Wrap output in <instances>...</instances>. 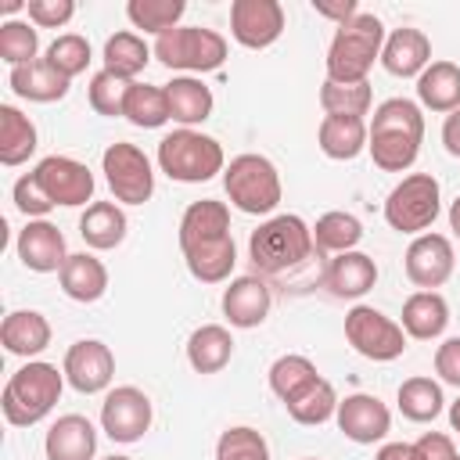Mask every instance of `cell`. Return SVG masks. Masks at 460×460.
I'll list each match as a JSON object with an SVG mask.
<instances>
[{
	"mask_svg": "<svg viewBox=\"0 0 460 460\" xmlns=\"http://www.w3.org/2000/svg\"><path fill=\"white\" fill-rule=\"evenodd\" d=\"M223 190H226L230 205L244 216H270L284 198L277 165L255 151L230 158V165L223 169Z\"/></svg>",
	"mask_w": 460,
	"mask_h": 460,
	"instance_id": "cell-6",
	"label": "cell"
},
{
	"mask_svg": "<svg viewBox=\"0 0 460 460\" xmlns=\"http://www.w3.org/2000/svg\"><path fill=\"white\" fill-rule=\"evenodd\" d=\"M165 101H169V119L180 122L183 129L201 126L216 108V97L201 83V75H172V83H165Z\"/></svg>",
	"mask_w": 460,
	"mask_h": 460,
	"instance_id": "cell-24",
	"label": "cell"
},
{
	"mask_svg": "<svg viewBox=\"0 0 460 460\" xmlns=\"http://www.w3.org/2000/svg\"><path fill=\"white\" fill-rule=\"evenodd\" d=\"M284 32L280 0H234L230 4V36L248 50H266Z\"/></svg>",
	"mask_w": 460,
	"mask_h": 460,
	"instance_id": "cell-15",
	"label": "cell"
},
{
	"mask_svg": "<svg viewBox=\"0 0 460 460\" xmlns=\"http://www.w3.org/2000/svg\"><path fill=\"white\" fill-rule=\"evenodd\" d=\"M435 374L442 385L460 388V338H446L435 349Z\"/></svg>",
	"mask_w": 460,
	"mask_h": 460,
	"instance_id": "cell-48",
	"label": "cell"
},
{
	"mask_svg": "<svg viewBox=\"0 0 460 460\" xmlns=\"http://www.w3.org/2000/svg\"><path fill=\"white\" fill-rule=\"evenodd\" d=\"M36 54H40V32H36L32 22H22V18L0 22V58H4L11 68L32 65Z\"/></svg>",
	"mask_w": 460,
	"mask_h": 460,
	"instance_id": "cell-42",
	"label": "cell"
},
{
	"mask_svg": "<svg viewBox=\"0 0 460 460\" xmlns=\"http://www.w3.org/2000/svg\"><path fill=\"white\" fill-rule=\"evenodd\" d=\"M155 420V406L147 399V392H140L137 385H119V388H108L104 392V402H101V431L111 438V442H140L147 435Z\"/></svg>",
	"mask_w": 460,
	"mask_h": 460,
	"instance_id": "cell-11",
	"label": "cell"
},
{
	"mask_svg": "<svg viewBox=\"0 0 460 460\" xmlns=\"http://www.w3.org/2000/svg\"><path fill=\"white\" fill-rule=\"evenodd\" d=\"M32 176L40 180V187L47 190V198L54 205H65V208H75V205H86L93 201V172L72 158V155H47L36 162Z\"/></svg>",
	"mask_w": 460,
	"mask_h": 460,
	"instance_id": "cell-12",
	"label": "cell"
},
{
	"mask_svg": "<svg viewBox=\"0 0 460 460\" xmlns=\"http://www.w3.org/2000/svg\"><path fill=\"white\" fill-rule=\"evenodd\" d=\"M442 212V187L431 172L402 176L385 198V223L399 234H424Z\"/></svg>",
	"mask_w": 460,
	"mask_h": 460,
	"instance_id": "cell-8",
	"label": "cell"
},
{
	"mask_svg": "<svg viewBox=\"0 0 460 460\" xmlns=\"http://www.w3.org/2000/svg\"><path fill=\"white\" fill-rule=\"evenodd\" d=\"M180 252H183V262H187L190 277L201 280V284H223V280H230L234 262H237L234 234L205 237V241H194V244H187Z\"/></svg>",
	"mask_w": 460,
	"mask_h": 460,
	"instance_id": "cell-21",
	"label": "cell"
},
{
	"mask_svg": "<svg viewBox=\"0 0 460 460\" xmlns=\"http://www.w3.org/2000/svg\"><path fill=\"white\" fill-rule=\"evenodd\" d=\"M151 47L144 43V36H137V32H129V29H122V32H111L108 40H104V68L108 72H115L119 79H137L144 68H147V61H151Z\"/></svg>",
	"mask_w": 460,
	"mask_h": 460,
	"instance_id": "cell-34",
	"label": "cell"
},
{
	"mask_svg": "<svg viewBox=\"0 0 460 460\" xmlns=\"http://www.w3.org/2000/svg\"><path fill=\"white\" fill-rule=\"evenodd\" d=\"M367 151L381 172H406L424 140V111L410 97H388L374 108V119L367 122Z\"/></svg>",
	"mask_w": 460,
	"mask_h": 460,
	"instance_id": "cell-1",
	"label": "cell"
},
{
	"mask_svg": "<svg viewBox=\"0 0 460 460\" xmlns=\"http://www.w3.org/2000/svg\"><path fill=\"white\" fill-rule=\"evenodd\" d=\"M442 144H446V151L453 158H460V108L446 115V122H442Z\"/></svg>",
	"mask_w": 460,
	"mask_h": 460,
	"instance_id": "cell-51",
	"label": "cell"
},
{
	"mask_svg": "<svg viewBox=\"0 0 460 460\" xmlns=\"http://www.w3.org/2000/svg\"><path fill=\"white\" fill-rule=\"evenodd\" d=\"M101 460H133V456H119V453H111V456H101Z\"/></svg>",
	"mask_w": 460,
	"mask_h": 460,
	"instance_id": "cell-56",
	"label": "cell"
},
{
	"mask_svg": "<svg viewBox=\"0 0 460 460\" xmlns=\"http://www.w3.org/2000/svg\"><path fill=\"white\" fill-rule=\"evenodd\" d=\"M234 356V334L223 323H201L187 338V363L194 374H219Z\"/></svg>",
	"mask_w": 460,
	"mask_h": 460,
	"instance_id": "cell-30",
	"label": "cell"
},
{
	"mask_svg": "<svg viewBox=\"0 0 460 460\" xmlns=\"http://www.w3.org/2000/svg\"><path fill=\"white\" fill-rule=\"evenodd\" d=\"M61 388H65V370H58L54 363H43V359H29L25 367H18L7 377L0 410L11 428H32L58 406Z\"/></svg>",
	"mask_w": 460,
	"mask_h": 460,
	"instance_id": "cell-2",
	"label": "cell"
},
{
	"mask_svg": "<svg viewBox=\"0 0 460 460\" xmlns=\"http://www.w3.org/2000/svg\"><path fill=\"white\" fill-rule=\"evenodd\" d=\"M11 201H14V208H18L25 219H47V212L54 208V201L47 198V190L40 187V180H36L32 172H25V176L14 180Z\"/></svg>",
	"mask_w": 460,
	"mask_h": 460,
	"instance_id": "cell-46",
	"label": "cell"
},
{
	"mask_svg": "<svg viewBox=\"0 0 460 460\" xmlns=\"http://www.w3.org/2000/svg\"><path fill=\"white\" fill-rule=\"evenodd\" d=\"M381 65L395 79H417L431 65V40L413 25H399L385 36Z\"/></svg>",
	"mask_w": 460,
	"mask_h": 460,
	"instance_id": "cell-19",
	"label": "cell"
},
{
	"mask_svg": "<svg viewBox=\"0 0 460 460\" xmlns=\"http://www.w3.org/2000/svg\"><path fill=\"white\" fill-rule=\"evenodd\" d=\"M417 101L428 111L449 115L460 108V65L453 61H431L417 75Z\"/></svg>",
	"mask_w": 460,
	"mask_h": 460,
	"instance_id": "cell-31",
	"label": "cell"
},
{
	"mask_svg": "<svg viewBox=\"0 0 460 460\" xmlns=\"http://www.w3.org/2000/svg\"><path fill=\"white\" fill-rule=\"evenodd\" d=\"M338 392H334V385L327 381V377H316L298 399H291V402H284V410H288V417L295 420V424H305V428H316V424H327L334 413H338Z\"/></svg>",
	"mask_w": 460,
	"mask_h": 460,
	"instance_id": "cell-39",
	"label": "cell"
},
{
	"mask_svg": "<svg viewBox=\"0 0 460 460\" xmlns=\"http://www.w3.org/2000/svg\"><path fill=\"white\" fill-rule=\"evenodd\" d=\"M449 230L460 237V194L453 198V205H449Z\"/></svg>",
	"mask_w": 460,
	"mask_h": 460,
	"instance_id": "cell-53",
	"label": "cell"
},
{
	"mask_svg": "<svg viewBox=\"0 0 460 460\" xmlns=\"http://www.w3.org/2000/svg\"><path fill=\"white\" fill-rule=\"evenodd\" d=\"M334 424H338V431H341L349 442H356V446H374V442H381V438L392 431V413H388V406H385L377 395H370V392H352V395H345V399L338 402Z\"/></svg>",
	"mask_w": 460,
	"mask_h": 460,
	"instance_id": "cell-16",
	"label": "cell"
},
{
	"mask_svg": "<svg viewBox=\"0 0 460 460\" xmlns=\"http://www.w3.org/2000/svg\"><path fill=\"white\" fill-rule=\"evenodd\" d=\"M101 172L108 180V190L119 205H144L155 194V169L151 158L129 144V140H115L104 147L101 155Z\"/></svg>",
	"mask_w": 460,
	"mask_h": 460,
	"instance_id": "cell-9",
	"label": "cell"
},
{
	"mask_svg": "<svg viewBox=\"0 0 460 460\" xmlns=\"http://www.w3.org/2000/svg\"><path fill=\"white\" fill-rule=\"evenodd\" d=\"M270 392L280 399V402H291V399H298L316 377H320V370H316V363L309 359V356H298V352H288V356H277L273 363H270Z\"/></svg>",
	"mask_w": 460,
	"mask_h": 460,
	"instance_id": "cell-37",
	"label": "cell"
},
{
	"mask_svg": "<svg viewBox=\"0 0 460 460\" xmlns=\"http://www.w3.org/2000/svg\"><path fill=\"white\" fill-rule=\"evenodd\" d=\"M0 345L22 359L40 356L50 345V320L36 309H14L0 323Z\"/></svg>",
	"mask_w": 460,
	"mask_h": 460,
	"instance_id": "cell-25",
	"label": "cell"
},
{
	"mask_svg": "<svg viewBox=\"0 0 460 460\" xmlns=\"http://www.w3.org/2000/svg\"><path fill=\"white\" fill-rule=\"evenodd\" d=\"M216 460H273V456H270V446H266L262 431H255L248 424H234L219 435Z\"/></svg>",
	"mask_w": 460,
	"mask_h": 460,
	"instance_id": "cell-45",
	"label": "cell"
},
{
	"mask_svg": "<svg viewBox=\"0 0 460 460\" xmlns=\"http://www.w3.org/2000/svg\"><path fill=\"white\" fill-rule=\"evenodd\" d=\"M395 402H399V413L413 424H428L446 410V395L435 377H406L395 392Z\"/></svg>",
	"mask_w": 460,
	"mask_h": 460,
	"instance_id": "cell-36",
	"label": "cell"
},
{
	"mask_svg": "<svg viewBox=\"0 0 460 460\" xmlns=\"http://www.w3.org/2000/svg\"><path fill=\"white\" fill-rule=\"evenodd\" d=\"M126 230H129V219H126L119 201H90L86 212L79 216V237L93 252L119 248L126 241Z\"/></svg>",
	"mask_w": 460,
	"mask_h": 460,
	"instance_id": "cell-26",
	"label": "cell"
},
{
	"mask_svg": "<svg viewBox=\"0 0 460 460\" xmlns=\"http://www.w3.org/2000/svg\"><path fill=\"white\" fill-rule=\"evenodd\" d=\"M402 270L413 288L435 291L442 288L456 270V252L446 234H417L402 255Z\"/></svg>",
	"mask_w": 460,
	"mask_h": 460,
	"instance_id": "cell-14",
	"label": "cell"
},
{
	"mask_svg": "<svg viewBox=\"0 0 460 460\" xmlns=\"http://www.w3.org/2000/svg\"><path fill=\"white\" fill-rule=\"evenodd\" d=\"M313 11L320 18H331L334 25H345L349 18L359 14V4L356 0H313Z\"/></svg>",
	"mask_w": 460,
	"mask_h": 460,
	"instance_id": "cell-50",
	"label": "cell"
},
{
	"mask_svg": "<svg viewBox=\"0 0 460 460\" xmlns=\"http://www.w3.org/2000/svg\"><path fill=\"white\" fill-rule=\"evenodd\" d=\"M43 453H47V460H93L97 428L83 413H65L47 428Z\"/></svg>",
	"mask_w": 460,
	"mask_h": 460,
	"instance_id": "cell-20",
	"label": "cell"
},
{
	"mask_svg": "<svg viewBox=\"0 0 460 460\" xmlns=\"http://www.w3.org/2000/svg\"><path fill=\"white\" fill-rule=\"evenodd\" d=\"M122 119L137 129H158L169 122V101H165V86H151V83H133L126 93V108Z\"/></svg>",
	"mask_w": 460,
	"mask_h": 460,
	"instance_id": "cell-38",
	"label": "cell"
},
{
	"mask_svg": "<svg viewBox=\"0 0 460 460\" xmlns=\"http://www.w3.org/2000/svg\"><path fill=\"white\" fill-rule=\"evenodd\" d=\"M61 370L79 395H97L108 392L115 381V352L101 338H79L68 345Z\"/></svg>",
	"mask_w": 460,
	"mask_h": 460,
	"instance_id": "cell-13",
	"label": "cell"
},
{
	"mask_svg": "<svg viewBox=\"0 0 460 460\" xmlns=\"http://www.w3.org/2000/svg\"><path fill=\"white\" fill-rule=\"evenodd\" d=\"M129 79H119L115 72L101 68L90 75V86H86V97H90V108L104 119H119L122 108H126V93H129Z\"/></svg>",
	"mask_w": 460,
	"mask_h": 460,
	"instance_id": "cell-44",
	"label": "cell"
},
{
	"mask_svg": "<svg viewBox=\"0 0 460 460\" xmlns=\"http://www.w3.org/2000/svg\"><path fill=\"white\" fill-rule=\"evenodd\" d=\"M158 169L176 183H205L226 169L223 144L201 129H172L158 140Z\"/></svg>",
	"mask_w": 460,
	"mask_h": 460,
	"instance_id": "cell-5",
	"label": "cell"
},
{
	"mask_svg": "<svg viewBox=\"0 0 460 460\" xmlns=\"http://www.w3.org/2000/svg\"><path fill=\"white\" fill-rule=\"evenodd\" d=\"M453 460H460V453H456V456H453Z\"/></svg>",
	"mask_w": 460,
	"mask_h": 460,
	"instance_id": "cell-58",
	"label": "cell"
},
{
	"mask_svg": "<svg viewBox=\"0 0 460 460\" xmlns=\"http://www.w3.org/2000/svg\"><path fill=\"white\" fill-rule=\"evenodd\" d=\"M18 11H25L22 0H7V4H4V14H18Z\"/></svg>",
	"mask_w": 460,
	"mask_h": 460,
	"instance_id": "cell-55",
	"label": "cell"
},
{
	"mask_svg": "<svg viewBox=\"0 0 460 460\" xmlns=\"http://www.w3.org/2000/svg\"><path fill=\"white\" fill-rule=\"evenodd\" d=\"M363 241V223L352 212H323L313 226V248L320 255H341V252H356V244Z\"/></svg>",
	"mask_w": 460,
	"mask_h": 460,
	"instance_id": "cell-35",
	"label": "cell"
},
{
	"mask_svg": "<svg viewBox=\"0 0 460 460\" xmlns=\"http://www.w3.org/2000/svg\"><path fill=\"white\" fill-rule=\"evenodd\" d=\"M270 305H273V295H270L262 277H252V273L248 277H234L223 288V316H226L230 327L252 331V327L266 323Z\"/></svg>",
	"mask_w": 460,
	"mask_h": 460,
	"instance_id": "cell-18",
	"label": "cell"
},
{
	"mask_svg": "<svg viewBox=\"0 0 460 460\" xmlns=\"http://www.w3.org/2000/svg\"><path fill=\"white\" fill-rule=\"evenodd\" d=\"M183 11H187L183 0H129V4H126V18L133 22V29H144V32H151L155 40H158L162 32L176 29L180 18H183Z\"/></svg>",
	"mask_w": 460,
	"mask_h": 460,
	"instance_id": "cell-40",
	"label": "cell"
},
{
	"mask_svg": "<svg viewBox=\"0 0 460 460\" xmlns=\"http://www.w3.org/2000/svg\"><path fill=\"white\" fill-rule=\"evenodd\" d=\"M367 119H349V115H323L316 129V144L331 162H352L356 155L367 151Z\"/></svg>",
	"mask_w": 460,
	"mask_h": 460,
	"instance_id": "cell-29",
	"label": "cell"
},
{
	"mask_svg": "<svg viewBox=\"0 0 460 460\" xmlns=\"http://www.w3.org/2000/svg\"><path fill=\"white\" fill-rule=\"evenodd\" d=\"M413 446H417L420 460H453L456 456V446H453V438L446 431H424Z\"/></svg>",
	"mask_w": 460,
	"mask_h": 460,
	"instance_id": "cell-49",
	"label": "cell"
},
{
	"mask_svg": "<svg viewBox=\"0 0 460 460\" xmlns=\"http://www.w3.org/2000/svg\"><path fill=\"white\" fill-rule=\"evenodd\" d=\"M43 58H47L65 79H75V75H83L86 65L93 61V50H90V40H86V36H79V32H61V36L47 47Z\"/></svg>",
	"mask_w": 460,
	"mask_h": 460,
	"instance_id": "cell-43",
	"label": "cell"
},
{
	"mask_svg": "<svg viewBox=\"0 0 460 460\" xmlns=\"http://www.w3.org/2000/svg\"><path fill=\"white\" fill-rule=\"evenodd\" d=\"M374 284H377V262L359 248L334 255L327 266V277H323V288L334 298H363Z\"/></svg>",
	"mask_w": 460,
	"mask_h": 460,
	"instance_id": "cell-22",
	"label": "cell"
},
{
	"mask_svg": "<svg viewBox=\"0 0 460 460\" xmlns=\"http://www.w3.org/2000/svg\"><path fill=\"white\" fill-rule=\"evenodd\" d=\"M370 83H331L323 79L320 86V108L327 115H349V119H363L370 111Z\"/></svg>",
	"mask_w": 460,
	"mask_h": 460,
	"instance_id": "cell-41",
	"label": "cell"
},
{
	"mask_svg": "<svg viewBox=\"0 0 460 460\" xmlns=\"http://www.w3.org/2000/svg\"><path fill=\"white\" fill-rule=\"evenodd\" d=\"M399 323H402L406 338H417V341L442 338V331L449 327V302L438 291H413L402 302V320Z\"/></svg>",
	"mask_w": 460,
	"mask_h": 460,
	"instance_id": "cell-28",
	"label": "cell"
},
{
	"mask_svg": "<svg viewBox=\"0 0 460 460\" xmlns=\"http://www.w3.org/2000/svg\"><path fill=\"white\" fill-rule=\"evenodd\" d=\"M449 428L460 435V399H456V402H449Z\"/></svg>",
	"mask_w": 460,
	"mask_h": 460,
	"instance_id": "cell-54",
	"label": "cell"
},
{
	"mask_svg": "<svg viewBox=\"0 0 460 460\" xmlns=\"http://www.w3.org/2000/svg\"><path fill=\"white\" fill-rule=\"evenodd\" d=\"M374 460H420V453L413 442H385Z\"/></svg>",
	"mask_w": 460,
	"mask_h": 460,
	"instance_id": "cell-52",
	"label": "cell"
},
{
	"mask_svg": "<svg viewBox=\"0 0 460 460\" xmlns=\"http://www.w3.org/2000/svg\"><path fill=\"white\" fill-rule=\"evenodd\" d=\"M7 86H11L22 101H32V104H54V101L68 97L72 79H65V75H61L47 58H36L32 65L11 68Z\"/></svg>",
	"mask_w": 460,
	"mask_h": 460,
	"instance_id": "cell-23",
	"label": "cell"
},
{
	"mask_svg": "<svg viewBox=\"0 0 460 460\" xmlns=\"http://www.w3.org/2000/svg\"><path fill=\"white\" fill-rule=\"evenodd\" d=\"M40 147V137H36V126L32 119L14 108V104H0V162L7 169L29 162Z\"/></svg>",
	"mask_w": 460,
	"mask_h": 460,
	"instance_id": "cell-32",
	"label": "cell"
},
{
	"mask_svg": "<svg viewBox=\"0 0 460 460\" xmlns=\"http://www.w3.org/2000/svg\"><path fill=\"white\" fill-rule=\"evenodd\" d=\"M302 460H320V456H302Z\"/></svg>",
	"mask_w": 460,
	"mask_h": 460,
	"instance_id": "cell-57",
	"label": "cell"
},
{
	"mask_svg": "<svg viewBox=\"0 0 460 460\" xmlns=\"http://www.w3.org/2000/svg\"><path fill=\"white\" fill-rule=\"evenodd\" d=\"M345 341L374 363H392L406 352V331L402 323H395L392 316H385L374 305H352L345 313Z\"/></svg>",
	"mask_w": 460,
	"mask_h": 460,
	"instance_id": "cell-10",
	"label": "cell"
},
{
	"mask_svg": "<svg viewBox=\"0 0 460 460\" xmlns=\"http://www.w3.org/2000/svg\"><path fill=\"white\" fill-rule=\"evenodd\" d=\"M385 25L377 14L359 11L345 25L334 29L327 47V79L331 83H367L374 61H381Z\"/></svg>",
	"mask_w": 460,
	"mask_h": 460,
	"instance_id": "cell-3",
	"label": "cell"
},
{
	"mask_svg": "<svg viewBox=\"0 0 460 460\" xmlns=\"http://www.w3.org/2000/svg\"><path fill=\"white\" fill-rule=\"evenodd\" d=\"M151 50L165 68L187 72V75L216 72L226 61V40L205 25H176L169 32H162Z\"/></svg>",
	"mask_w": 460,
	"mask_h": 460,
	"instance_id": "cell-7",
	"label": "cell"
},
{
	"mask_svg": "<svg viewBox=\"0 0 460 460\" xmlns=\"http://www.w3.org/2000/svg\"><path fill=\"white\" fill-rule=\"evenodd\" d=\"M313 252H316L313 248V226L302 216H295V212L270 216L248 237V255H252L255 270L259 273H270V277L302 266Z\"/></svg>",
	"mask_w": 460,
	"mask_h": 460,
	"instance_id": "cell-4",
	"label": "cell"
},
{
	"mask_svg": "<svg viewBox=\"0 0 460 460\" xmlns=\"http://www.w3.org/2000/svg\"><path fill=\"white\" fill-rule=\"evenodd\" d=\"M219 234H230V208L226 201H216V198H201V201H190L180 216V248L194 244V241H205V237H219Z\"/></svg>",
	"mask_w": 460,
	"mask_h": 460,
	"instance_id": "cell-33",
	"label": "cell"
},
{
	"mask_svg": "<svg viewBox=\"0 0 460 460\" xmlns=\"http://www.w3.org/2000/svg\"><path fill=\"white\" fill-rule=\"evenodd\" d=\"M14 252H18L22 266L32 270V273H61V266L72 255L68 244H65V234L50 219H29L18 230Z\"/></svg>",
	"mask_w": 460,
	"mask_h": 460,
	"instance_id": "cell-17",
	"label": "cell"
},
{
	"mask_svg": "<svg viewBox=\"0 0 460 460\" xmlns=\"http://www.w3.org/2000/svg\"><path fill=\"white\" fill-rule=\"evenodd\" d=\"M58 280H61V291L83 305L104 298V291H108V270L93 252H72L68 262L61 266Z\"/></svg>",
	"mask_w": 460,
	"mask_h": 460,
	"instance_id": "cell-27",
	"label": "cell"
},
{
	"mask_svg": "<svg viewBox=\"0 0 460 460\" xmlns=\"http://www.w3.org/2000/svg\"><path fill=\"white\" fill-rule=\"evenodd\" d=\"M25 11L36 29H61L72 22L75 4L72 0H25Z\"/></svg>",
	"mask_w": 460,
	"mask_h": 460,
	"instance_id": "cell-47",
	"label": "cell"
}]
</instances>
